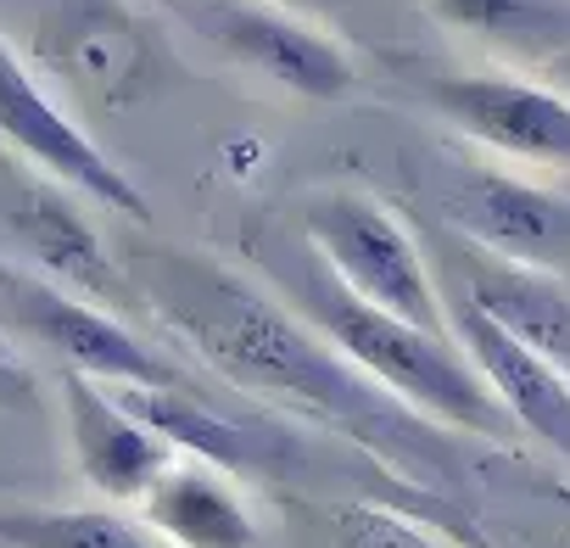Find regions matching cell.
I'll use <instances>...</instances> for the list:
<instances>
[{
    "label": "cell",
    "instance_id": "6da1fadb",
    "mask_svg": "<svg viewBox=\"0 0 570 548\" xmlns=\"http://www.w3.org/2000/svg\"><path fill=\"white\" fill-rule=\"evenodd\" d=\"M135 303L179 336L224 386L263 409L347 437L403 487L459 503L464 459L442 425L375 386L342 348H331L292 303L246 281L240 268L190 246H140L124 257Z\"/></svg>",
    "mask_w": 570,
    "mask_h": 548
},
{
    "label": "cell",
    "instance_id": "7a4b0ae2",
    "mask_svg": "<svg viewBox=\"0 0 570 548\" xmlns=\"http://www.w3.org/2000/svg\"><path fill=\"white\" fill-rule=\"evenodd\" d=\"M246 246L268 274V292L292 303L331 348H342L375 386L403 398L414 414H425L431 425H448V431L487 437V442L520 437V425L492 398V386L481 381L470 353L453 342V331L436 336V331H420V325L364 303L353 286H342V274L297 229H263Z\"/></svg>",
    "mask_w": 570,
    "mask_h": 548
},
{
    "label": "cell",
    "instance_id": "3957f363",
    "mask_svg": "<svg viewBox=\"0 0 570 548\" xmlns=\"http://www.w3.org/2000/svg\"><path fill=\"white\" fill-rule=\"evenodd\" d=\"M297 235L342 274V286H353L364 303L448 336V297L436 286V274L409 235V224L375 202L370 190H308L297 202Z\"/></svg>",
    "mask_w": 570,
    "mask_h": 548
},
{
    "label": "cell",
    "instance_id": "277c9868",
    "mask_svg": "<svg viewBox=\"0 0 570 548\" xmlns=\"http://www.w3.org/2000/svg\"><path fill=\"white\" fill-rule=\"evenodd\" d=\"M0 336H23L62 359V370H79L101 386H196L179 359L135 336L112 309L73 297L68 286L12 257H0Z\"/></svg>",
    "mask_w": 570,
    "mask_h": 548
},
{
    "label": "cell",
    "instance_id": "5b68a950",
    "mask_svg": "<svg viewBox=\"0 0 570 548\" xmlns=\"http://www.w3.org/2000/svg\"><path fill=\"white\" fill-rule=\"evenodd\" d=\"M35 57L57 85L107 112L146 101L168 79L157 23L129 0H46L35 12Z\"/></svg>",
    "mask_w": 570,
    "mask_h": 548
},
{
    "label": "cell",
    "instance_id": "8992f818",
    "mask_svg": "<svg viewBox=\"0 0 570 548\" xmlns=\"http://www.w3.org/2000/svg\"><path fill=\"white\" fill-rule=\"evenodd\" d=\"M431 213L448 235L542 268V274H570V196L531 185L520 174L442 157L431 174Z\"/></svg>",
    "mask_w": 570,
    "mask_h": 548
},
{
    "label": "cell",
    "instance_id": "52a82bcc",
    "mask_svg": "<svg viewBox=\"0 0 570 548\" xmlns=\"http://www.w3.org/2000/svg\"><path fill=\"white\" fill-rule=\"evenodd\" d=\"M157 7L218 46L229 62L308 101H342L358 85V62L347 57V46L308 23L297 7H279V0H157Z\"/></svg>",
    "mask_w": 570,
    "mask_h": 548
},
{
    "label": "cell",
    "instance_id": "ba28073f",
    "mask_svg": "<svg viewBox=\"0 0 570 548\" xmlns=\"http://www.w3.org/2000/svg\"><path fill=\"white\" fill-rule=\"evenodd\" d=\"M0 140L23 151L40 174H51L62 190H73L107 213H124L135 224L151 218L146 190L46 96V85L35 79V68L18 57V46L7 35H0Z\"/></svg>",
    "mask_w": 570,
    "mask_h": 548
},
{
    "label": "cell",
    "instance_id": "9c48e42d",
    "mask_svg": "<svg viewBox=\"0 0 570 548\" xmlns=\"http://www.w3.org/2000/svg\"><path fill=\"white\" fill-rule=\"evenodd\" d=\"M420 90L470 140L503 157L570 168V96L564 90L509 79V74H448V79H425Z\"/></svg>",
    "mask_w": 570,
    "mask_h": 548
},
{
    "label": "cell",
    "instance_id": "30bf717a",
    "mask_svg": "<svg viewBox=\"0 0 570 548\" xmlns=\"http://www.w3.org/2000/svg\"><path fill=\"white\" fill-rule=\"evenodd\" d=\"M112 398L135 420H146L179 459H202L224 476H285L303 459V442L285 425L235 420L213 409L202 386H112Z\"/></svg>",
    "mask_w": 570,
    "mask_h": 548
},
{
    "label": "cell",
    "instance_id": "8fae6325",
    "mask_svg": "<svg viewBox=\"0 0 570 548\" xmlns=\"http://www.w3.org/2000/svg\"><path fill=\"white\" fill-rule=\"evenodd\" d=\"M62 420H68V442L79 459V476L107 498V503H146V492L179 464V453L146 425L135 420L112 386L62 370Z\"/></svg>",
    "mask_w": 570,
    "mask_h": 548
},
{
    "label": "cell",
    "instance_id": "7c38bea8",
    "mask_svg": "<svg viewBox=\"0 0 570 548\" xmlns=\"http://www.w3.org/2000/svg\"><path fill=\"white\" fill-rule=\"evenodd\" d=\"M442 297H448L453 342L470 353V364L481 370L492 398L509 409L520 437L542 442L548 453H559L570 464V375L559 364H548L542 353H531L525 342H514L503 325H492L470 297H459V292H442Z\"/></svg>",
    "mask_w": 570,
    "mask_h": 548
},
{
    "label": "cell",
    "instance_id": "4fadbf2b",
    "mask_svg": "<svg viewBox=\"0 0 570 548\" xmlns=\"http://www.w3.org/2000/svg\"><path fill=\"white\" fill-rule=\"evenodd\" d=\"M442 268H448V292L470 297L492 325H503L514 342H525L531 353H542L548 364H559L570 375V286L559 274L492 257L459 235L442 229Z\"/></svg>",
    "mask_w": 570,
    "mask_h": 548
},
{
    "label": "cell",
    "instance_id": "5bb4252c",
    "mask_svg": "<svg viewBox=\"0 0 570 548\" xmlns=\"http://www.w3.org/2000/svg\"><path fill=\"white\" fill-rule=\"evenodd\" d=\"M7 224H12L18 246L35 257V268L46 274V281H57V286H68L73 297H85V303H96V309H112V314L135 303L129 274L112 263L107 241L96 235V224L79 213L73 196L35 185V190H23V196L12 202Z\"/></svg>",
    "mask_w": 570,
    "mask_h": 548
},
{
    "label": "cell",
    "instance_id": "9a60e30c",
    "mask_svg": "<svg viewBox=\"0 0 570 548\" xmlns=\"http://www.w3.org/2000/svg\"><path fill=\"white\" fill-rule=\"evenodd\" d=\"M140 520L168 542V548H263V526L246 509L235 476L179 459L140 503Z\"/></svg>",
    "mask_w": 570,
    "mask_h": 548
},
{
    "label": "cell",
    "instance_id": "2e32d148",
    "mask_svg": "<svg viewBox=\"0 0 570 548\" xmlns=\"http://www.w3.org/2000/svg\"><path fill=\"white\" fill-rule=\"evenodd\" d=\"M420 7L475 40L531 51V57H564L570 51V0H420Z\"/></svg>",
    "mask_w": 570,
    "mask_h": 548
},
{
    "label": "cell",
    "instance_id": "e0dca14e",
    "mask_svg": "<svg viewBox=\"0 0 570 548\" xmlns=\"http://www.w3.org/2000/svg\"><path fill=\"white\" fill-rule=\"evenodd\" d=\"M0 548H168L124 509H0Z\"/></svg>",
    "mask_w": 570,
    "mask_h": 548
},
{
    "label": "cell",
    "instance_id": "ac0fdd59",
    "mask_svg": "<svg viewBox=\"0 0 570 548\" xmlns=\"http://www.w3.org/2000/svg\"><path fill=\"white\" fill-rule=\"evenodd\" d=\"M320 531H325V548H448L409 509H386V503H370V498L331 503L320 515Z\"/></svg>",
    "mask_w": 570,
    "mask_h": 548
},
{
    "label": "cell",
    "instance_id": "d6986e66",
    "mask_svg": "<svg viewBox=\"0 0 570 548\" xmlns=\"http://www.w3.org/2000/svg\"><path fill=\"white\" fill-rule=\"evenodd\" d=\"M0 409H12V414H35V409H40L35 370L18 359L12 336H0Z\"/></svg>",
    "mask_w": 570,
    "mask_h": 548
},
{
    "label": "cell",
    "instance_id": "ffe728a7",
    "mask_svg": "<svg viewBox=\"0 0 570 548\" xmlns=\"http://www.w3.org/2000/svg\"><path fill=\"white\" fill-rule=\"evenodd\" d=\"M548 68H553V79H559V90L570 96V51H564V57H553Z\"/></svg>",
    "mask_w": 570,
    "mask_h": 548
},
{
    "label": "cell",
    "instance_id": "44dd1931",
    "mask_svg": "<svg viewBox=\"0 0 570 548\" xmlns=\"http://www.w3.org/2000/svg\"><path fill=\"white\" fill-rule=\"evenodd\" d=\"M279 7H303V0H279Z\"/></svg>",
    "mask_w": 570,
    "mask_h": 548
},
{
    "label": "cell",
    "instance_id": "7402d4cb",
    "mask_svg": "<svg viewBox=\"0 0 570 548\" xmlns=\"http://www.w3.org/2000/svg\"><path fill=\"white\" fill-rule=\"evenodd\" d=\"M559 498H564V503H570V487H559Z\"/></svg>",
    "mask_w": 570,
    "mask_h": 548
}]
</instances>
